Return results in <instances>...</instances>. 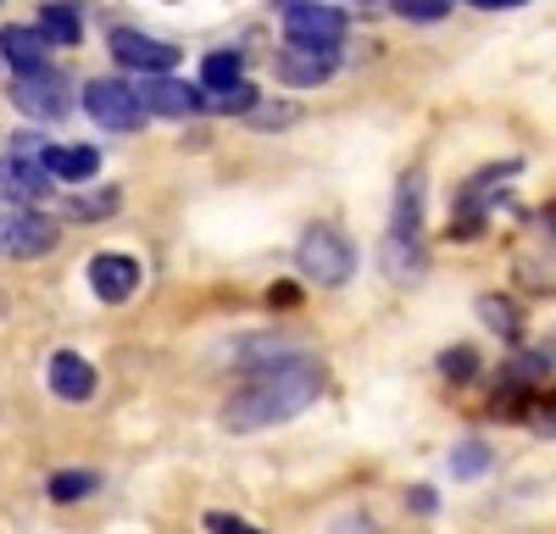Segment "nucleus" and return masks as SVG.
Here are the masks:
<instances>
[{"label":"nucleus","mask_w":556,"mask_h":534,"mask_svg":"<svg viewBox=\"0 0 556 534\" xmlns=\"http://www.w3.org/2000/svg\"><path fill=\"white\" fill-rule=\"evenodd\" d=\"M317 395H323V373L306 368V363H290V368L262 373L251 390H240L223 407V423L235 429V434H251V429H267V423H285V418L306 412Z\"/></svg>","instance_id":"f257e3e1"},{"label":"nucleus","mask_w":556,"mask_h":534,"mask_svg":"<svg viewBox=\"0 0 556 534\" xmlns=\"http://www.w3.org/2000/svg\"><path fill=\"white\" fill-rule=\"evenodd\" d=\"M285 34L306 51H340L345 39V12L329 0H285Z\"/></svg>","instance_id":"f03ea898"},{"label":"nucleus","mask_w":556,"mask_h":534,"mask_svg":"<svg viewBox=\"0 0 556 534\" xmlns=\"http://www.w3.org/2000/svg\"><path fill=\"white\" fill-rule=\"evenodd\" d=\"M295 262H301V274L317 279V284H345V279H351V267H356L351 245H345L334 229H306Z\"/></svg>","instance_id":"7ed1b4c3"},{"label":"nucleus","mask_w":556,"mask_h":534,"mask_svg":"<svg viewBox=\"0 0 556 534\" xmlns=\"http://www.w3.org/2000/svg\"><path fill=\"white\" fill-rule=\"evenodd\" d=\"M84 112L96 117L101 128H117V134H128V128H139L146 123V106H139V96L128 84H117V78H96L84 89Z\"/></svg>","instance_id":"20e7f679"},{"label":"nucleus","mask_w":556,"mask_h":534,"mask_svg":"<svg viewBox=\"0 0 556 534\" xmlns=\"http://www.w3.org/2000/svg\"><path fill=\"white\" fill-rule=\"evenodd\" d=\"M12 106L28 117H62L67 112V78L39 67V73H17L12 78Z\"/></svg>","instance_id":"39448f33"},{"label":"nucleus","mask_w":556,"mask_h":534,"mask_svg":"<svg viewBox=\"0 0 556 534\" xmlns=\"http://www.w3.org/2000/svg\"><path fill=\"white\" fill-rule=\"evenodd\" d=\"M45 151H34L28 140L0 162V201H39L45 190H51V173H45V162H39Z\"/></svg>","instance_id":"423d86ee"},{"label":"nucleus","mask_w":556,"mask_h":534,"mask_svg":"<svg viewBox=\"0 0 556 534\" xmlns=\"http://www.w3.org/2000/svg\"><path fill=\"white\" fill-rule=\"evenodd\" d=\"M112 56H117L123 67H134V73H146V78L178 67L173 44H162V39H151V34H134V28H117V34H112Z\"/></svg>","instance_id":"0eeeda50"},{"label":"nucleus","mask_w":556,"mask_h":534,"mask_svg":"<svg viewBox=\"0 0 556 534\" xmlns=\"http://www.w3.org/2000/svg\"><path fill=\"white\" fill-rule=\"evenodd\" d=\"M139 96V106L146 112H156V117H195L201 106H206V96L201 89H190L184 78H167V73H156V78H146L134 89Z\"/></svg>","instance_id":"6e6552de"},{"label":"nucleus","mask_w":556,"mask_h":534,"mask_svg":"<svg viewBox=\"0 0 556 534\" xmlns=\"http://www.w3.org/2000/svg\"><path fill=\"white\" fill-rule=\"evenodd\" d=\"M0 245H7L12 256H45L56 245V223L45 212H7V223H0Z\"/></svg>","instance_id":"1a4fd4ad"},{"label":"nucleus","mask_w":556,"mask_h":534,"mask_svg":"<svg viewBox=\"0 0 556 534\" xmlns=\"http://www.w3.org/2000/svg\"><path fill=\"white\" fill-rule=\"evenodd\" d=\"M134 284H139V262L134 256H123V251H101L96 262H89V290H96L101 301H128L134 295Z\"/></svg>","instance_id":"9d476101"},{"label":"nucleus","mask_w":556,"mask_h":534,"mask_svg":"<svg viewBox=\"0 0 556 534\" xmlns=\"http://www.w3.org/2000/svg\"><path fill=\"white\" fill-rule=\"evenodd\" d=\"M278 78L285 84H323V78H334V51H306V44H290L285 56H278Z\"/></svg>","instance_id":"9b49d317"},{"label":"nucleus","mask_w":556,"mask_h":534,"mask_svg":"<svg viewBox=\"0 0 556 534\" xmlns=\"http://www.w3.org/2000/svg\"><path fill=\"white\" fill-rule=\"evenodd\" d=\"M45 44H51V39H45L39 28H0V56H7L12 62V73H39L45 67Z\"/></svg>","instance_id":"f8f14e48"},{"label":"nucleus","mask_w":556,"mask_h":534,"mask_svg":"<svg viewBox=\"0 0 556 534\" xmlns=\"http://www.w3.org/2000/svg\"><path fill=\"white\" fill-rule=\"evenodd\" d=\"M45 379H51V390L62 395V400H89V395H96V368H89L84 363V356H51V373H45Z\"/></svg>","instance_id":"ddd939ff"},{"label":"nucleus","mask_w":556,"mask_h":534,"mask_svg":"<svg viewBox=\"0 0 556 534\" xmlns=\"http://www.w3.org/2000/svg\"><path fill=\"white\" fill-rule=\"evenodd\" d=\"M45 173L51 178H67V185H78V178H89L101 167V151H89V145H45Z\"/></svg>","instance_id":"4468645a"},{"label":"nucleus","mask_w":556,"mask_h":534,"mask_svg":"<svg viewBox=\"0 0 556 534\" xmlns=\"http://www.w3.org/2000/svg\"><path fill=\"white\" fill-rule=\"evenodd\" d=\"M235 363L240 368H290L295 363V351H290V340H245L240 351H235Z\"/></svg>","instance_id":"2eb2a0df"},{"label":"nucleus","mask_w":556,"mask_h":534,"mask_svg":"<svg viewBox=\"0 0 556 534\" xmlns=\"http://www.w3.org/2000/svg\"><path fill=\"white\" fill-rule=\"evenodd\" d=\"M545 373H551V356H545V351H534V356H513V363L501 368V390H534Z\"/></svg>","instance_id":"dca6fc26"},{"label":"nucleus","mask_w":556,"mask_h":534,"mask_svg":"<svg viewBox=\"0 0 556 534\" xmlns=\"http://www.w3.org/2000/svg\"><path fill=\"white\" fill-rule=\"evenodd\" d=\"M384 267H390V279H417V274H424V251H417V240L412 234H390Z\"/></svg>","instance_id":"f3484780"},{"label":"nucleus","mask_w":556,"mask_h":534,"mask_svg":"<svg viewBox=\"0 0 556 534\" xmlns=\"http://www.w3.org/2000/svg\"><path fill=\"white\" fill-rule=\"evenodd\" d=\"M201 84L212 89V96H223V89L245 84V78H240V51H212V56L201 62Z\"/></svg>","instance_id":"a211bd4d"},{"label":"nucleus","mask_w":556,"mask_h":534,"mask_svg":"<svg viewBox=\"0 0 556 534\" xmlns=\"http://www.w3.org/2000/svg\"><path fill=\"white\" fill-rule=\"evenodd\" d=\"M424 223V178H401V201H395V234H417Z\"/></svg>","instance_id":"6ab92c4d"},{"label":"nucleus","mask_w":556,"mask_h":534,"mask_svg":"<svg viewBox=\"0 0 556 534\" xmlns=\"http://www.w3.org/2000/svg\"><path fill=\"white\" fill-rule=\"evenodd\" d=\"M479 318H484L495 334H506V340H518V334H523L518 306H513V301H501V295H479Z\"/></svg>","instance_id":"aec40b11"},{"label":"nucleus","mask_w":556,"mask_h":534,"mask_svg":"<svg viewBox=\"0 0 556 534\" xmlns=\"http://www.w3.org/2000/svg\"><path fill=\"white\" fill-rule=\"evenodd\" d=\"M96 490H101V473H89V468L51 473V501H78V496H96Z\"/></svg>","instance_id":"412c9836"},{"label":"nucleus","mask_w":556,"mask_h":534,"mask_svg":"<svg viewBox=\"0 0 556 534\" xmlns=\"http://www.w3.org/2000/svg\"><path fill=\"white\" fill-rule=\"evenodd\" d=\"M39 34L56 39V44H78L84 28H78V12H73V7H56V0H51V7L39 12Z\"/></svg>","instance_id":"4be33fe9"},{"label":"nucleus","mask_w":556,"mask_h":534,"mask_svg":"<svg viewBox=\"0 0 556 534\" xmlns=\"http://www.w3.org/2000/svg\"><path fill=\"white\" fill-rule=\"evenodd\" d=\"M490 468V445L484 440H468V445H456V452H451V473L456 479H479Z\"/></svg>","instance_id":"5701e85b"},{"label":"nucleus","mask_w":556,"mask_h":534,"mask_svg":"<svg viewBox=\"0 0 556 534\" xmlns=\"http://www.w3.org/2000/svg\"><path fill=\"white\" fill-rule=\"evenodd\" d=\"M395 7V17H406V23H440L445 12H451V0H390Z\"/></svg>","instance_id":"b1692460"},{"label":"nucleus","mask_w":556,"mask_h":534,"mask_svg":"<svg viewBox=\"0 0 556 534\" xmlns=\"http://www.w3.org/2000/svg\"><path fill=\"white\" fill-rule=\"evenodd\" d=\"M73 217H84V223H96V217H112L117 212V190H101V195H78L73 206H67Z\"/></svg>","instance_id":"393cba45"},{"label":"nucleus","mask_w":556,"mask_h":534,"mask_svg":"<svg viewBox=\"0 0 556 534\" xmlns=\"http://www.w3.org/2000/svg\"><path fill=\"white\" fill-rule=\"evenodd\" d=\"M473 368H479V356H473L468 345H456V351L440 356V373H445V379H473Z\"/></svg>","instance_id":"a878e982"},{"label":"nucleus","mask_w":556,"mask_h":534,"mask_svg":"<svg viewBox=\"0 0 556 534\" xmlns=\"http://www.w3.org/2000/svg\"><path fill=\"white\" fill-rule=\"evenodd\" d=\"M217 112H256V89L251 84H235V89H223V96H212Z\"/></svg>","instance_id":"bb28decb"},{"label":"nucleus","mask_w":556,"mask_h":534,"mask_svg":"<svg viewBox=\"0 0 556 534\" xmlns=\"http://www.w3.org/2000/svg\"><path fill=\"white\" fill-rule=\"evenodd\" d=\"M251 117H256V128H285L295 117V106H256Z\"/></svg>","instance_id":"cd10ccee"},{"label":"nucleus","mask_w":556,"mask_h":534,"mask_svg":"<svg viewBox=\"0 0 556 534\" xmlns=\"http://www.w3.org/2000/svg\"><path fill=\"white\" fill-rule=\"evenodd\" d=\"M206 529H212V534H262V529H251V523H240V518H228V512H212Z\"/></svg>","instance_id":"c85d7f7f"},{"label":"nucleus","mask_w":556,"mask_h":534,"mask_svg":"<svg viewBox=\"0 0 556 534\" xmlns=\"http://www.w3.org/2000/svg\"><path fill=\"white\" fill-rule=\"evenodd\" d=\"M534 429H540L545 440H556V395H551V400H545V407L534 412Z\"/></svg>","instance_id":"c756f323"},{"label":"nucleus","mask_w":556,"mask_h":534,"mask_svg":"<svg viewBox=\"0 0 556 534\" xmlns=\"http://www.w3.org/2000/svg\"><path fill=\"white\" fill-rule=\"evenodd\" d=\"M267 301L290 312V306H301V290H295V284H273V290H267Z\"/></svg>","instance_id":"7c9ffc66"},{"label":"nucleus","mask_w":556,"mask_h":534,"mask_svg":"<svg viewBox=\"0 0 556 534\" xmlns=\"http://www.w3.org/2000/svg\"><path fill=\"white\" fill-rule=\"evenodd\" d=\"M412 507L417 512H434V490H412Z\"/></svg>","instance_id":"2f4dec72"},{"label":"nucleus","mask_w":556,"mask_h":534,"mask_svg":"<svg viewBox=\"0 0 556 534\" xmlns=\"http://www.w3.org/2000/svg\"><path fill=\"white\" fill-rule=\"evenodd\" d=\"M479 12H506V7H523V0H473Z\"/></svg>","instance_id":"473e14b6"}]
</instances>
